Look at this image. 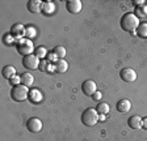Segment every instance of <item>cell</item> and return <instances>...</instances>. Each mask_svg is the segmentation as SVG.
<instances>
[{
    "label": "cell",
    "mask_w": 147,
    "mask_h": 141,
    "mask_svg": "<svg viewBox=\"0 0 147 141\" xmlns=\"http://www.w3.org/2000/svg\"><path fill=\"white\" fill-rule=\"evenodd\" d=\"M22 65H24V68H26L29 70H34L40 67V59L37 58L34 54L24 56L22 58Z\"/></svg>",
    "instance_id": "5"
},
{
    "label": "cell",
    "mask_w": 147,
    "mask_h": 141,
    "mask_svg": "<svg viewBox=\"0 0 147 141\" xmlns=\"http://www.w3.org/2000/svg\"><path fill=\"white\" fill-rule=\"evenodd\" d=\"M9 84H11V85H13V86L20 85V84H21V77H18V76L12 77V78L9 80Z\"/></svg>",
    "instance_id": "25"
},
{
    "label": "cell",
    "mask_w": 147,
    "mask_h": 141,
    "mask_svg": "<svg viewBox=\"0 0 147 141\" xmlns=\"http://www.w3.org/2000/svg\"><path fill=\"white\" fill-rule=\"evenodd\" d=\"M137 17H147V7H142V5H138L135 8V13H134Z\"/></svg>",
    "instance_id": "23"
},
{
    "label": "cell",
    "mask_w": 147,
    "mask_h": 141,
    "mask_svg": "<svg viewBox=\"0 0 147 141\" xmlns=\"http://www.w3.org/2000/svg\"><path fill=\"white\" fill-rule=\"evenodd\" d=\"M1 74H3L4 78H7V80H11L12 77L16 76V68L13 67V65H5V67L3 68V70H1Z\"/></svg>",
    "instance_id": "14"
},
{
    "label": "cell",
    "mask_w": 147,
    "mask_h": 141,
    "mask_svg": "<svg viewBox=\"0 0 147 141\" xmlns=\"http://www.w3.org/2000/svg\"><path fill=\"white\" fill-rule=\"evenodd\" d=\"M119 78H121L123 82H134V81L137 80V72L130 67L122 68L121 72H119Z\"/></svg>",
    "instance_id": "6"
},
{
    "label": "cell",
    "mask_w": 147,
    "mask_h": 141,
    "mask_svg": "<svg viewBox=\"0 0 147 141\" xmlns=\"http://www.w3.org/2000/svg\"><path fill=\"white\" fill-rule=\"evenodd\" d=\"M28 97H29V90H28L26 86H24L22 84L12 86V90H11V98H12L15 102H24Z\"/></svg>",
    "instance_id": "3"
},
{
    "label": "cell",
    "mask_w": 147,
    "mask_h": 141,
    "mask_svg": "<svg viewBox=\"0 0 147 141\" xmlns=\"http://www.w3.org/2000/svg\"><path fill=\"white\" fill-rule=\"evenodd\" d=\"M98 122V114L96 111V108H87L83 111L82 114V123L87 127H93L96 126V123Z\"/></svg>",
    "instance_id": "2"
},
{
    "label": "cell",
    "mask_w": 147,
    "mask_h": 141,
    "mask_svg": "<svg viewBox=\"0 0 147 141\" xmlns=\"http://www.w3.org/2000/svg\"><path fill=\"white\" fill-rule=\"evenodd\" d=\"M29 101L32 102V103H40L41 101H42V93L40 92V90L37 89H32L30 92H29Z\"/></svg>",
    "instance_id": "15"
},
{
    "label": "cell",
    "mask_w": 147,
    "mask_h": 141,
    "mask_svg": "<svg viewBox=\"0 0 147 141\" xmlns=\"http://www.w3.org/2000/svg\"><path fill=\"white\" fill-rule=\"evenodd\" d=\"M33 54L38 59H45V56H46V49L43 46H38V47H36V50H34Z\"/></svg>",
    "instance_id": "22"
},
{
    "label": "cell",
    "mask_w": 147,
    "mask_h": 141,
    "mask_svg": "<svg viewBox=\"0 0 147 141\" xmlns=\"http://www.w3.org/2000/svg\"><path fill=\"white\" fill-rule=\"evenodd\" d=\"M139 24L141 22L138 21V17L134 13H125L119 20V26L122 28V30L129 31V33H134Z\"/></svg>",
    "instance_id": "1"
},
{
    "label": "cell",
    "mask_w": 147,
    "mask_h": 141,
    "mask_svg": "<svg viewBox=\"0 0 147 141\" xmlns=\"http://www.w3.org/2000/svg\"><path fill=\"white\" fill-rule=\"evenodd\" d=\"M133 4H135V5H138V4H144V0H134Z\"/></svg>",
    "instance_id": "30"
},
{
    "label": "cell",
    "mask_w": 147,
    "mask_h": 141,
    "mask_svg": "<svg viewBox=\"0 0 147 141\" xmlns=\"http://www.w3.org/2000/svg\"><path fill=\"white\" fill-rule=\"evenodd\" d=\"M47 59H49V61H50V63H54V61H55V63H57V61L59 60V59H58V56L55 55L54 52H51V54H49V58H47Z\"/></svg>",
    "instance_id": "26"
},
{
    "label": "cell",
    "mask_w": 147,
    "mask_h": 141,
    "mask_svg": "<svg viewBox=\"0 0 147 141\" xmlns=\"http://www.w3.org/2000/svg\"><path fill=\"white\" fill-rule=\"evenodd\" d=\"M54 69H55V72H58V73H64V72L68 69L67 61L64 60V59H59V60L55 63Z\"/></svg>",
    "instance_id": "17"
},
{
    "label": "cell",
    "mask_w": 147,
    "mask_h": 141,
    "mask_svg": "<svg viewBox=\"0 0 147 141\" xmlns=\"http://www.w3.org/2000/svg\"><path fill=\"white\" fill-rule=\"evenodd\" d=\"M26 128L32 133H38L42 129V122L38 118H30L26 122Z\"/></svg>",
    "instance_id": "9"
},
{
    "label": "cell",
    "mask_w": 147,
    "mask_h": 141,
    "mask_svg": "<svg viewBox=\"0 0 147 141\" xmlns=\"http://www.w3.org/2000/svg\"><path fill=\"white\" fill-rule=\"evenodd\" d=\"M16 49H17V52L20 55L22 56H28V55H32V52H34V46L33 43H32L30 39H28V38H24V39L18 41L16 43Z\"/></svg>",
    "instance_id": "4"
},
{
    "label": "cell",
    "mask_w": 147,
    "mask_h": 141,
    "mask_svg": "<svg viewBox=\"0 0 147 141\" xmlns=\"http://www.w3.org/2000/svg\"><path fill=\"white\" fill-rule=\"evenodd\" d=\"M101 97H102V94H101L100 92H96L95 94L92 95V99H93V101H100Z\"/></svg>",
    "instance_id": "27"
},
{
    "label": "cell",
    "mask_w": 147,
    "mask_h": 141,
    "mask_svg": "<svg viewBox=\"0 0 147 141\" xmlns=\"http://www.w3.org/2000/svg\"><path fill=\"white\" fill-rule=\"evenodd\" d=\"M109 110H110V107L107 102H100V103L96 106V111H97L98 115H107V114L109 112Z\"/></svg>",
    "instance_id": "20"
},
{
    "label": "cell",
    "mask_w": 147,
    "mask_h": 141,
    "mask_svg": "<svg viewBox=\"0 0 147 141\" xmlns=\"http://www.w3.org/2000/svg\"><path fill=\"white\" fill-rule=\"evenodd\" d=\"M34 35H36V29H34L33 26H29V28H26L25 37H26L28 39H30V38H34Z\"/></svg>",
    "instance_id": "24"
},
{
    "label": "cell",
    "mask_w": 147,
    "mask_h": 141,
    "mask_svg": "<svg viewBox=\"0 0 147 141\" xmlns=\"http://www.w3.org/2000/svg\"><path fill=\"white\" fill-rule=\"evenodd\" d=\"M25 33H26V28H25L22 24H15V25H12V28H11V35H12L15 39H18V41L24 39Z\"/></svg>",
    "instance_id": "7"
},
{
    "label": "cell",
    "mask_w": 147,
    "mask_h": 141,
    "mask_svg": "<svg viewBox=\"0 0 147 141\" xmlns=\"http://www.w3.org/2000/svg\"><path fill=\"white\" fill-rule=\"evenodd\" d=\"M135 33H137V37L139 38H147V22H141L139 24V26L137 28V30H135Z\"/></svg>",
    "instance_id": "19"
},
{
    "label": "cell",
    "mask_w": 147,
    "mask_h": 141,
    "mask_svg": "<svg viewBox=\"0 0 147 141\" xmlns=\"http://www.w3.org/2000/svg\"><path fill=\"white\" fill-rule=\"evenodd\" d=\"M142 127H143V128H147V118L142 119Z\"/></svg>",
    "instance_id": "29"
},
{
    "label": "cell",
    "mask_w": 147,
    "mask_h": 141,
    "mask_svg": "<svg viewBox=\"0 0 147 141\" xmlns=\"http://www.w3.org/2000/svg\"><path fill=\"white\" fill-rule=\"evenodd\" d=\"M98 120H100V122H104V115H100V116H98Z\"/></svg>",
    "instance_id": "31"
},
{
    "label": "cell",
    "mask_w": 147,
    "mask_h": 141,
    "mask_svg": "<svg viewBox=\"0 0 147 141\" xmlns=\"http://www.w3.org/2000/svg\"><path fill=\"white\" fill-rule=\"evenodd\" d=\"M55 55L58 56V59H64L66 58V49L63 46H57L54 50H53Z\"/></svg>",
    "instance_id": "21"
},
{
    "label": "cell",
    "mask_w": 147,
    "mask_h": 141,
    "mask_svg": "<svg viewBox=\"0 0 147 141\" xmlns=\"http://www.w3.org/2000/svg\"><path fill=\"white\" fill-rule=\"evenodd\" d=\"M28 11L30 13L42 12V1H40V0H29L28 1Z\"/></svg>",
    "instance_id": "12"
},
{
    "label": "cell",
    "mask_w": 147,
    "mask_h": 141,
    "mask_svg": "<svg viewBox=\"0 0 147 141\" xmlns=\"http://www.w3.org/2000/svg\"><path fill=\"white\" fill-rule=\"evenodd\" d=\"M46 65H47V61L42 60V61L40 63V69H41V70H45V69H46Z\"/></svg>",
    "instance_id": "28"
},
{
    "label": "cell",
    "mask_w": 147,
    "mask_h": 141,
    "mask_svg": "<svg viewBox=\"0 0 147 141\" xmlns=\"http://www.w3.org/2000/svg\"><path fill=\"white\" fill-rule=\"evenodd\" d=\"M127 124L131 129H139L142 128V118L138 116V115H133V116L129 118Z\"/></svg>",
    "instance_id": "13"
},
{
    "label": "cell",
    "mask_w": 147,
    "mask_h": 141,
    "mask_svg": "<svg viewBox=\"0 0 147 141\" xmlns=\"http://www.w3.org/2000/svg\"><path fill=\"white\" fill-rule=\"evenodd\" d=\"M55 11V5H54V3H51V1H43L42 3V13L43 15H46V16H50L53 12Z\"/></svg>",
    "instance_id": "18"
},
{
    "label": "cell",
    "mask_w": 147,
    "mask_h": 141,
    "mask_svg": "<svg viewBox=\"0 0 147 141\" xmlns=\"http://www.w3.org/2000/svg\"><path fill=\"white\" fill-rule=\"evenodd\" d=\"M116 108L118 112L121 114H126L129 111L131 110V102L129 101V99H119L116 104Z\"/></svg>",
    "instance_id": "11"
},
{
    "label": "cell",
    "mask_w": 147,
    "mask_h": 141,
    "mask_svg": "<svg viewBox=\"0 0 147 141\" xmlns=\"http://www.w3.org/2000/svg\"><path fill=\"white\" fill-rule=\"evenodd\" d=\"M20 77H21V84H22L24 86L29 88V86L33 85L34 77H33V74H32V73H29V72H25V73H22Z\"/></svg>",
    "instance_id": "16"
},
{
    "label": "cell",
    "mask_w": 147,
    "mask_h": 141,
    "mask_svg": "<svg viewBox=\"0 0 147 141\" xmlns=\"http://www.w3.org/2000/svg\"><path fill=\"white\" fill-rule=\"evenodd\" d=\"M66 9L71 15H78L82 11V1L80 0H67L66 1Z\"/></svg>",
    "instance_id": "10"
},
{
    "label": "cell",
    "mask_w": 147,
    "mask_h": 141,
    "mask_svg": "<svg viewBox=\"0 0 147 141\" xmlns=\"http://www.w3.org/2000/svg\"><path fill=\"white\" fill-rule=\"evenodd\" d=\"M82 92L86 95H88V97H92V95L97 92L96 82L95 81H92V80H86L82 84Z\"/></svg>",
    "instance_id": "8"
}]
</instances>
